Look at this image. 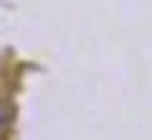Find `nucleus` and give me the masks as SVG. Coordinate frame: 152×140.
Masks as SVG:
<instances>
[{
  "label": "nucleus",
  "mask_w": 152,
  "mask_h": 140,
  "mask_svg": "<svg viewBox=\"0 0 152 140\" xmlns=\"http://www.w3.org/2000/svg\"><path fill=\"white\" fill-rule=\"evenodd\" d=\"M0 122H3V112H0Z\"/></svg>",
  "instance_id": "f257e3e1"
}]
</instances>
